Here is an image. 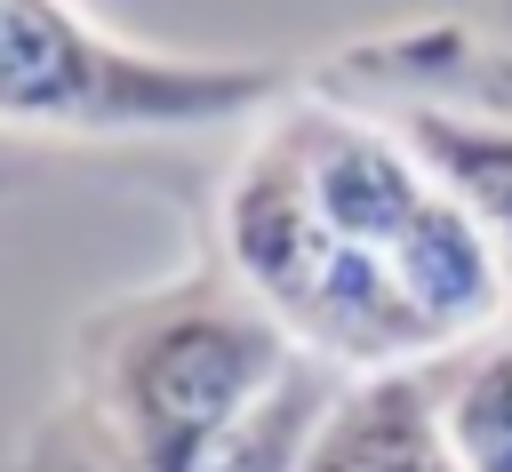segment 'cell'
Returning <instances> with one entry per match:
<instances>
[{"label": "cell", "instance_id": "1", "mask_svg": "<svg viewBox=\"0 0 512 472\" xmlns=\"http://www.w3.org/2000/svg\"><path fill=\"white\" fill-rule=\"evenodd\" d=\"M88 344L120 472H208L216 440L296 368V344L232 272H192L112 304Z\"/></svg>", "mask_w": 512, "mask_h": 472}, {"label": "cell", "instance_id": "2", "mask_svg": "<svg viewBox=\"0 0 512 472\" xmlns=\"http://www.w3.org/2000/svg\"><path fill=\"white\" fill-rule=\"evenodd\" d=\"M288 104L280 64L160 56L72 0H0V128L16 136H200Z\"/></svg>", "mask_w": 512, "mask_h": 472}, {"label": "cell", "instance_id": "3", "mask_svg": "<svg viewBox=\"0 0 512 472\" xmlns=\"http://www.w3.org/2000/svg\"><path fill=\"white\" fill-rule=\"evenodd\" d=\"M304 472H464L424 368H376V376H344L336 408L320 416Z\"/></svg>", "mask_w": 512, "mask_h": 472}, {"label": "cell", "instance_id": "4", "mask_svg": "<svg viewBox=\"0 0 512 472\" xmlns=\"http://www.w3.org/2000/svg\"><path fill=\"white\" fill-rule=\"evenodd\" d=\"M376 120H392L408 136V152L456 192V208L488 232L504 288H512V120L488 104H440V96H400Z\"/></svg>", "mask_w": 512, "mask_h": 472}, {"label": "cell", "instance_id": "5", "mask_svg": "<svg viewBox=\"0 0 512 472\" xmlns=\"http://www.w3.org/2000/svg\"><path fill=\"white\" fill-rule=\"evenodd\" d=\"M440 432L464 472H512V328L424 360Z\"/></svg>", "mask_w": 512, "mask_h": 472}, {"label": "cell", "instance_id": "6", "mask_svg": "<svg viewBox=\"0 0 512 472\" xmlns=\"http://www.w3.org/2000/svg\"><path fill=\"white\" fill-rule=\"evenodd\" d=\"M336 392H344V368H328V360H312V352H296V368L216 440V456H208V472H304V448H312V432H320V416L336 408Z\"/></svg>", "mask_w": 512, "mask_h": 472}]
</instances>
